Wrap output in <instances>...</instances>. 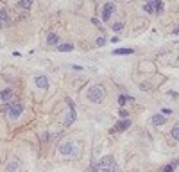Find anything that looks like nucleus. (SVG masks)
<instances>
[{"instance_id": "nucleus-1", "label": "nucleus", "mask_w": 179, "mask_h": 172, "mask_svg": "<svg viewBox=\"0 0 179 172\" xmlns=\"http://www.w3.org/2000/svg\"><path fill=\"white\" fill-rule=\"evenodd\" d=\"M75 145H77L75 142H63V143H59L57 153L65 158H77L81 154V151H79V147H75Z\"/></svg>"}, {"instance_id": "nucleus-2", "label": "nucleus", "mask_w": 179, "mask_h": 172, "mask_svg": "<svg viewBox=\"0 0 179 172\" xmlns=\"http://www.w3.org/2000/svg\"><path fill=\"white\" fill-rule=\"evenodd\" d=\"M86 97H88V101H90V102H93V104H100L104 99H106V91H104L102 86L95 84V86H90V88H88V91H86Z\"/></svg>"}, {"instance_id": "nucleus-3", "label": "nucleus", "mask_w": 179, "mask_h": 172, "mask_svg": "<svg viewBox=\"0 0 179 172\" xmlns=\"http://www.w3.org/2000/svg\"><path fill=\"white\" fill-rule=\"evenodd\" d=\"M9 109H7V117L11 118V120H16V118H20V115L23 113V104L18 101V99H13V101L7 104Z\"/></svg>"}, {"instance_id": "nucleus-4", "label": "nucleus", "mask_w": 179, "mask_h": 172, "mask_svg": "<svg viewBox=\"0 0 179 172\" xmlns=\"http://www.w3.org/2000/svg\"><path fill=\"white\" fill-rule=\"evenodd\" d=\"M113 11H115V2H108V4L104 5V9H102V22H108V20H111Z\"/></svg>"}, {"instance_id": "nucleus-5", "label": "nucleus", "mask_w": 179, "mask_h": 172, "mask_svg": "<svg viewBox=\"0 0 179 172\" xmlns=\"http://www.w3.org/2000/svg\"><path fill=\"white\" fill-rule=\"evenodd\" d=\"M34 84L38 86V88H41V90H47L49 86H50L47 75H36V77H34Z\"/></svg>"}, {"instance_id": "nucleus-6", "label": "nucleus", "mask_w": 179, "mask_h": 172, "mask_svg": "<svg viewBox=\"0 0 179 172\" xmlns=\"http://www.w3.org/2000/svg\"><path fill=\"white\" fill-rule=\"evenodd\" d=\"M13 99H15V93H13L11 88H5V90L0 91V101H2L4 104H9Z\"/></svg>"}, {"instance_id": "nucleus-7", "label": "nucleus", "mask_w": 179, "mask_h": 172, "mask_svg": "<svg viewBox=\"0 0 179 172\" xmlns=\"http://www.w3.org/2000/svg\"><path fill=\"white\" fill-rule=\"evenodd\" d=\"M4 172H20V163L16 160H9L7 165H5Z\"/></svg>"}, {"instance_id": "nucleus-8", "label": "nucleus", "mask_w": 179, "mask_h": 172, "mask_svg": "<svg viewBox=\"0 0 179 172\" xmlns=\"http://www.w3.org/2000/svg\"><path fill=\"white\" fill-rule=\"evenodd\" d=\"M129 127H131V120H129V118H124V120H120V122L115 124V129L113 131H125V129H129Z\"/></svg>"}, {"instance_id": "nucleus-9", "label": "nucleus", "mask_w": 179, "mask_h": 172, "mask_svg": "<svg viewBox=\"0 0 179 172\" xmlns=\"http://www.w3.org/2000/svg\"><path fill=\"white\" fill-rule=\"evenodd\" d=\"M149 2L152 4V7H154V13H158V15H161L165 5H163V0H149Z\"/></svg>"}, {"instance_id": "nucleus-10", "label": "nucleus", "mask_w": 179, "mask_h": 172, "mask_svg": "<svg viewBox=\"0 0 179 172\" xmlns=\"http://www.w3.org/2000/svg\"><path fill=\"white\" fill-rule=\"evenodd\" d=\"M47 43L52 45V47H57V43H59V36L56 34V32H49V34H47Z\"/></svg>"}, {"instance_id": "nucleus-11", "label": "nucleus", "mask_w": 179, "mask_h": 172, "mask_svg": "<svg viewBox=\"0 0 179 172\" xmlns=\"http://www.w3.org/2000/svg\"><path fill=\"white\" fill-rule=\"evenodd\" d=\"M115 163V160H113V156H104L100 161H98L97 165L98 167H109V165H113Z\"/></svg>"}, {"instance_id": "nucleus-12", "label": "nucleus", "mask_w": 179, "mask_h": 172, "mask_svg": "<svg viewBox=\"0 0 179 172\" xmlns=\"http://www.w3.org/2000/svg\"><path fill=\"white\" fill-rule=\"evenodd\" d=\"M75 122V109H70L66 113V118H65V125H72Z\"/></svg>"}, {"instance_id": "nucleus-13", "label": "nucleus", "mask_w": 179, "mask_h": 172, "mask_svg": "<svg viewBox=\"0 0 179 172\" xmlns=\"http://www.w3.org/2000/svg\"><path fill=\"white\" fill-rule=\"evenodd\" d=\"M74 50V43H61L57 45V52H72Z\"/></svg>"}, {"instance_id": "nucleus-14", "label": "nucleus", "mask_w": 179, "mask_h": 172, "mask_svg": "<svg viewBox=\"0 0 179 172\" xmlns=\"http://www.w3.org/2000/svg\"><path fill=\"white\" fill-rule=\"evenodd\" d=\"M132 52H134V49H115L113 54L115 56H129V54H132Z\"/></svg>"}, {"instance_id": "nucleus-15", "label": "nucleus", "mask_w": 179, "mask_h": 172, "mask_svg": "<svg viewBox=\"0 0 179 172\" xmlns=\"http://www.w3.org/2000/svg\"><path fill=\"white\" fill-rule=\"evenodd\" d=\"M165 122H167L165 115H160V113H158V115L152 117V124H156V125H161V124H165Z\"/></svg>"}, {"instance_id": "nucleus-16", "label": "nucleus", "mask_w": 179, "mask_h": 172, "mask_svg": "<svg viewBox=\"0 0 179 172\" xmlns=\"http://www.w3.org/2000/svg\"><path fill=\"white\" fill-rule=\"evenodd\" d=\"M177 165H179V158H176V160H174V161H172V163H168V165H167V167H165V169H163V172H174V170H176V167H177Z\"/></svg>"}, {"instance_id": "nucleus-17", "label": "nucleus", "mask_w": 179, "mask_h": 172, "mask_svg": "<svg viewBox=\"0 0 179 172\" xmlns=\"http://www.w3.org/2000/svg\"><path fill=\"white\" fill-rule=\"evenodd\" d=\"M127 101H134V99H132L131 95H120V97H118V104H120V106H125Z\"/></svg>"}, {"instance_id": "nucleus-18", "label": "nucleus", "mask_w": 179, "mask_h": 172, "mask_svg": "<svg viewBox=\"0 0 179 172\" xmlns=\"http://www.w3.org/2000/svg\"><path fill=\"white\" fill-rule=\"evenodd\" d=\"M7 20H9V15H7V9H5V7H0V22H7Z\"/></svg>"}, {"instance_id": "nucleus-19", "label": "nucleus", "mask_w": 179, "mask_h": 172, "mask_svg": "<svg viewBox=\"0 0 179 172\" xmlns=\"http://www.w3.org/2000/svg\"><path fill=\"white\" fill-rule=\"evenodd\" d=\"M18 5H20L22 9H31L32 0H20V2H18Z\"/></svg>"}, {"instance_id": "nucleus-20", "label": "nucleus", "mask_w": 179, "mask_h": 172, "mask_svg": "<svg viewBox=\"0 0 179 172\" xmlns=\"http://www.w3.org/2000/svg\"><path fill=\"white\" fill-rule=\"evenodd\" d=\"M170 136L174 138V140H177V142H179V125L172 127V131H170Z\"/></svg>"}, {"instance_id": "nucleus-21", "label": "nucleus", "mask_w": 179, "mask_h": 172, "mask_svg": "<svg viewBox=\"0 0 179 172\" xmlns=\"http://www.w3.org/2000/svg\"><path fill=\"white\" fill-rule=\"evenodd\" d=\"M111 29H113L115 32H120V31L124 29V22H116V23H113V27H111Z\"/></svg>"}, {"instance_id": "nucleus-22", "label": "nucleus", "mask_w": 179, "mask_h": 172, "mask_svg": "<svg viewBox=\"0 0 179 172\" xmlns=\"http://www.w3.org/2000/svg\"><path fill=\"white\" fill-rule=\"evenodd\" d=\"M95 43H97V47H104V45H106V38L104 36H98L95 39Z\"/></svg>"}, {"instance_id": "nucleus-23", "label": "nucleus", "mask_w": 179, "mask_h": 172, "mask_svg": "<svg viewBox=\"0 0 179 172\" xmlns=\"http://www.w3.org/2000/svg\"><path fill=\"white\" fill-rule=\"evenodd\" d=\"M143 11H145V13H154V7H152L150 2H147V4L143 5Z\"/></svg>"}, {"instance_id": "nucleus-24", "label": "nucleus", "mask_w": 179, "mask_h": 172, "mask_svg": "<svg viewBox=\"0 0 179 172\" xmlns=\"http://www.w3.org/2000/svg\"><path fill=\"white\" fill-rule=\"evenodd\" d=\"M109 172H122V170H120V167H118L116 163H113V165L109 167Z\"/></svg>"}, {"instance_id": "nucleus-25", "label": "nucleus", "mask_w": 179, "mask_h": 172, "mask_svg": "<svg viewBox=\"0 0 179 172\" xmlns=\"http://www.w3.org/2000/svg\"><path fill=\"white\" fill-rule=\"evenodd\" d=\"M140 90H142V91H143V90H149V84H147V83H142V84H140Z\"/></svg>"}, {"instance_id": "nucleus-26", "label": "nucleus", "mask_w": 179, "mask_h": 172, "mask_svg": "<svg viewBox=\"0 0 179 172\" xmlns=\"http://www.w3.org/2000/svg\"><path fill=\"white\" fill-rule=\"evenodd\" d=\"M91 22H93V25H97V27H100V20H98V18H93Z\"/></svg>"}, {"instance_id": "nucleus-27", "label": "nucleus", "mask_w": 179, "mask_h": 172, "mask_svg": "<svg viewBox=\"0 0 179 172\" xmlns=\"http://www.w3.org/2000/svg\"><path fill=\"white\" fill-rule=\"evenodd\" d=\"M120 117H122V118H127V111H125V109H120Z\"/></svg>"}, {"instance_id": "nucleus-28", "label": "nucleus", "mask_w": 179, "mask_h": 172, "mask_svg": "<svg viewBox=\"0 0 179 172\" xmlns=\"http://www.w3.org/2000/svg\"><path fill=\"white\" fill-rule=\"evenodd\" d=\"M161 113H165V115H170V113H172V111H170L168 108H163V109H161Z\"/></svg>"}, {"instance_id": "nucleus-29", "label": "nucleus", "mask_w": 179, "mask_h": 172, "mask_svg": "<svg viewBox=\"0 0 179 172\" xmlns=\"http://www.w3.org/2000/svg\"><path fill=\"white\" fill-rule=\"evenodd\" d=\"M72 68L74 70H83V67H79V65H72Z\"/></svg>"}, {"instance_id": "nucleus-30", "label": "nucleus", "mask_w": 179, "mask_h": 172, "mask_svg": "<svg viewBox=\"0 0 179 172\" xmlns=\"http://www.w3.org/2000/svg\"><path fill=\"white\" fill-rule=\"evenodd\" d=\"M174 34H179V25H177V27L174 29Z\"/></svg>"}, {"instance_id": "nucleus-31", "label": "nucleus", "mask_w": 179, "mask_h": 172, "mask_svg": "<svg viewBox=\"0 0 179 172\" xmlns=\"http://www.w3.org/2000/svg\"><path fill=\"white\" fill-rule=\"evenodd\" d=\"M0 29H2V22H0Z\"/></svg>"}]
</instances>
